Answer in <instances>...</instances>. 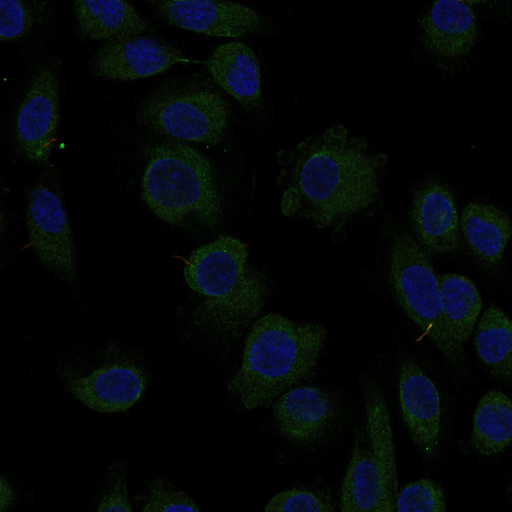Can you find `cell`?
<instances>
[{"label":"cell","mask_w":512,"mask_h":512,"mask_svg":"<svg viewBox=\"0 0 512 512\" xmlns=\"http://www.w3.org/2000/svg\"><path fill=\"white\" fill-rule=\"evenodd\" d=\"M368 150L364 138L336 125L286 152L284 214L304 216L324 227L368 208L377 197L387 160Z\"/></svg>","instance_id":"1"},{"label":"cell","mask_w":512,"mask_h":512,"mask_svg":"<svg viewBox=\"0 0 512 512\" xmlns=\"http://www.w3.org/2000/svg\"><path fill=\"white\" fill-rule=\"evenodd\" d=\"M326 330L278 314L259 319L246 340L240 367L228 388L248 409L270 404L314 374Z\"/></svg>","instance_id":"2"},{"label":"cell","mask_w":512,"mask_h":512,"mask_svg":"<svg viewBox=\"0 0 512 512\" xmlns=\"http://www.w3.org/2000/svg\"><path fill=\"white\" fill-rule=\"evenodd\" d=\"M246 244L221 235L194 250L184 276L188 285L204 298L202 315L224 336H240L259 315L267 285L264 274L248 262Z\"/></svg>","instance_id":"3"},{"label":"cell","mask_w":512,"mask_h":512,"mask_svg":"<svg viewBox=\"0 0 512 512\" xmlns=\"http://www.w3.org/2000/svg\"><path fill=\"white\" fill-rule=\"evenodd\" d=\"M141 196L150 210L172 225L194 222L216 228L222 199L216 170L208 158L184 142L171 139L146 150Z\"/></svg>","instance_id":"4"},{"label":"cell","mask_w":512,"mask_h":512,"mask_svg":"<svg viewBox=\"0 0 512 512\" xmlns=\"http://www.w3.org/2000/svg\"><path fill=\"white\" fill-rule=\"evenodd\" d=\"M390 280L400 306L427 335L450 364L464 356L444 316L438 276L428 254L404 228L388 229Z\"/></svg>","instance_id":"5"},{"label":"cell","mask_w":512,"mask_h":512,"mask_svg":"<svg viewBox=\"0 0 512 512\" xmlns=\"http://www.w3.org/2000/svg\"><path fill=\"white\" fill-rule=\"evenodd\" d=\"M138 116L146 126L174 140L216 146L224 137L228 108L208 82L182 78L165 82L149 92Z\"/></svg>","instance_id":"6"},{"label":"cell","mask_w":512,"mask_h":512,"mask_svg":"<svg viewBox=\"0 0 512 512\" xmlns=\"http://www.w3.org/2000/svg\"><path fill=\"white\" fill-rule=\"evenodd\" d=\"M26 226L38 260L64 283L74 284L77 266L72 229L60 194L43 179L30 192Z\"/></svg>","instance_id":"7"},{"label":"cell","mask_w":512,"mask_h":512,"mask_svg":"<svg viewBox=\"0 0 512 512\" xmlns=\"http://www.w3.org/2000/svg\"><path fill=\"white\" fill-rule=\"evenodd\" d=\"M274 414L280 433L306 446L326 444L340 432L346 418L338 404L314 386L294 387L280 396Z\"/></svg>","instance_id":"8"},{"label":"cell","mask_w":512,"mask_h":512,"mask_svg":"<svg viewBox=\"0 0 512 512\" xmlns=\"http://www.w3.org/2000/svg\"><path fill=\"white\" fill-rule=\"evenodd\" d=\"M169 24L201 34L239 38L260 32L264 22L253 9L226 0H150Z\"/></svg>","instance_id":"9"},{"label":"cell","mask_w":512,"mask_h":512,"mask_svg":"<svg viewBox=\"0 0 512 512\" xmlns=\"http://www.w3.org/2000/svg\"><path fill=\"white\" fill-rule=\"evenodd\" d=\"M185 61L178 48L158 38L138 34L106 42L90 62L96 76L130 81L164 72Z\"/></svg>","instance_id":"10"},{"label":"cell","mask_w":512,"mask_h":512,"mask_svg":"<svg viewBox=\"0 0 512 512\" xmlns=\"http://www.w3.org/2000/svg\"><path fill=\"white\" fill-rule=\"evenodd\" d=\"M60 120L59 87L48 66L37 71L19 110L16 136L24 156L39 163L50 156Z\"/></svg>","instance_id":"11"},{"label":"cell","mask_w":512,"mask_h":512,"mask_svg":"<svg viewBox=\"0 0 512 512\" xmlns=\"http://www.w3.org/2000/svg\"><path fill=\"white\" fill-rule=\"evenodd\" d=\"M414 237L428 254L457 250L460 229L454 196L444 185L429 181L415 192L410 212Z\"/></svg>","instance_id":"12"},{"label":"cell","mask_w":512,"mask_h":512,"mask_svg":"<svg viewBox=\"0 0 512 512\" xmlns=\"http://www.w3.org/2000/svg\"><path fill=\"white\" fill-rule=\"evenodd\" d=\"M146 384L142 369L124 362L106 364L88 375L68 376L66 386L89 408L110 414L131 408L142 396Z\"/></svg>","instance_id":"13"},{"label":"cell","mask_w":512,"mask_h":512,"mask_svg":"<svg viewBox=\"0 0 512 512\" xmlns=\"http://www.w3.org/2000/svg\"><path fill=\"white\" fill-rule=\"evenodd\" d=\"M399 400L412 440L424 454L433 456L440 428V404L436 386L412 360H404L399 376Z\"/></svg>","instance_id":"14"},{"label":"cell","mask_w":512,"mask_h":512,"mask_svg":"<svg viewBox=\"0 0 512 512\" xmlns=\"http://www.w3.org/2000/svg\"><path fill=\"white\" fill-rule=\"evenodd\" d=\"M420 22L424 47L441 57L454 58L465 55L476 41V19L467 1L435 2Z\"/></svg>","instance_id":"15"},{"label":"cell","mask_w":512,"mask_h":512,"mask_svg":"<svg viewBox=\"0 0 512 512\" xmlns=\"http://www.w3.org/2000/svg\"><path fill=\"white\" fill-rule=\"evenodd\" d=\"M206 66L214 82L247 111L261 110L260 63L250 47L238 42L222 45L210 56Z\"/></svg>","instance_id":"16"},{"label":"cell","mask_w":512,"mask_h":512,"mask_svg":"<svg viewBox=\"0 0 512 512\" xmlns=\"http://www.w3.org/2000/svg\"><path fill=\"white\" fill-rule=\"evenodd\" d=\"M460 229L480 266L488 270L497 268L512 232L506 213L492 204L470 203L462 212Z\"/></svg>","instance_id":"17"},{"label":"cell","mask_w":512,"mask_h":512,"mask_svg":"<svg viewBox=\"0 0 512 512\" xmlns=\"http://www.w3.org/2000/svg\"><path fill=\"white\" fill-rule=\"evenodd\" d=\"M366 436L380 473L384 512H396V463L390 413L380 388L370 385L366 395Z\"/></svg>","instance_id":"18"},{"label":"cell","mask_w":512,"mask_h":512,"mask_svg":"<svg viewBox=\"0 0 512 512\" xmlns=\"http://www.w3.org/2000/svg\"><path fill=\"white\" fill-rule=\"evenodd\" d=\"M74 10L81 33L92 40L108 42L152 30L149 22L124 0H76Z\"/></svg>","instance_id":"19"},{"label":"cell","mask_w":512,"mask_h":512,"mask_svg":"<svg viewBox=\"0 0 512 512\" xmlns=\"http://www.w3.org/2000/svg\"><path fill=\"white\" fill-rule=\"evenodd\" d=\"M342 512H384L381 479L367 438L358 434L342 483Z\"/></svg>","instance_id":"20"},{"label":"cell","mask_w":512,"mask_h":512,"mask_svg":"<svg viewBox=\"0 0 512 512\" xmlns=\"http://www.w3.org/2000/svg\"><path fill=\"white\" fill-rule=\"evenodd\" d=\"M512 404L498 390H490L480 399L474 412L472 442L480 454L503 451L512 440Z\"/></svg>","instance_id":"21"},{"label":"cell","mask_w":512,"mask_h":512,"mask_svg":"<svg viewBox=\"0 0 512 512\" xmlns=\"http://www.w3.org/2000/svg\"><path fill=\"white\" fill-rule=\"evenodd\" d=\"M442 312L454 338L462 344L471 336L482 308L475 285L462 275L448 273L438 276Z\"/></svg>","instance_id":"22"},{"label":"cell","mask_w":512,"mask_h":512,"mask_svg":"<svg viewBox=\"0 0 512 512\" xmlns=\"http://www.w3.org/2000/svg\"><path fill=\"white\" fill-rule=\"evenodd\" d=\"M511 320L497 306H490L478 322L474 338L476 352L496 378L509 381L512 378Z\"/></svg>","instance_id":"23"},{"label":"cell","mask_w":512,"mask_h":512,"mask_svg":"<svg viewBox=\"0 0 512 512\" xmlns=\"http://www.w3.org/2000/svg\"><path fill=\"white\" fill-rule=\"evenodd\" d=\"M446 510L442 486L433 480L422 478L406 485L399 492L396 511L444 512Z\"/></svg>","instance_id":"24"},{"label":"cell","mask_w":512,"mask_h":512,"mask_svg":"<svg viewBox=\"0 0 512 512\" xmlns=\"http://www.w3.org/2000/svg\"><path fill=\"white\" fill-rule=\"evenodd\" d=\"M142 506L143 512H200V508L186 492L174 488L164 479L152 480Z\"/></svg>","instance_id":"25"},{"label":"cell","mask_w":512,"mask_h":512,"mask_svg":"<svg viewBox=\"0 0 512 512\" xmlns=\"http://www.w3.org/2000/svg\"><path fill=\"white\" fill-rule=\"evenodd\" d=\"M0 39L2 42H11L24 36L34 24L31 8L18 0H0Z\"/></svg>","instance_id":"26"},{"label":"cell","mask_w":512,"mask_h":512,"mask_svg":"<svg viewBox=\"0 0 512 512\" xmlns=\"http://www.w3.org/2000/svg\"><path fill=\"white\" fill-rule=\"evenodd\" d=\"M334 507L312 492L291 489L277 494L264 512H334Z\"/></svg>","instance_id":"27"},{"label":"cell","mask_w":512,"mask_h":512,"mask_svg":"<svg viewBox=\"0 0 512 512\" xmlns=\"http://www.w3.org/2000/svg\"><path fill=\"white\" fill-rule=\"evenodd\" d=\"M126 471L122 463L110 468L108 480L98 506V512H132Z\"/></svg>","instance_id":"28"},{"label":"cell","mask_w":512,"mask_h":512,"mask_svg":"<svg viewBox=\"0 0 512 512\" xmlns=\"http://www.w3.org/2000/svg\"><path fill=\"white\" fill-rule=\"evenodd\" d=\"M13 492L7 480L3 476L0 477V512L6 510L11 504L13 500Z\"/></svg>","instance_id":"29"}]
</instances>
